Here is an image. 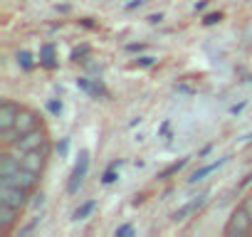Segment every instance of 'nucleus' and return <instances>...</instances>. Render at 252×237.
<instances>
[{
    "label": "nucleus",
    "instance_id": "obj_1",
    "mask_svg": "<svg viewBox=\"0 0 252 237\" xmlns=\"http://www.w3.org/2000/svg\"><path fill=\"white\" fill-rule=\"evenodd\" d=\"M37 126H42V121H40V114L37 111H32V109H20V114H18V118H15V126L10 129V131H3L0 136H3V144L5 146H13L20 136H25L28 131H32V129H37Z\"/></svg>",
    "mask_w": 252,
    "mask_h": 237
},
{
    "label": "nucleus",
    "instance_id": "obj_2",
    "mask_svg": "<svg viewBox=\"0 0 252 237\" xmlns=\"http://www.w3.org/2000/svg\"><path fill=\"white\" fill-rule=\"evenodd\" d=\"M0 203L10 205V207H15V210L23 212L30 205V190H25L20 185H13L5 178H0Z\"/></svg>",
    "mask_w": 252,
    "mask_h": 237
},
{
    "label": "nucleus",
    "instance_id": "obj_3",
    "mask_svg": "<svg viewBox=\"0 0 252 237\" xmlns=\"http://www.w3.org/2000/svg\"><path fill=\"white\" fill-rule=\"evenodd\" d=\"M247 232H252V215H250L242 205H237V207L230 212V217H227L225 237H242V235H247Z\"/></svg>",
    "mask_w": 252,
    "mask_h": 237
},
{
    "label": "nucleus",
    "instance_id": "obj_4",
    "mask_svg": "<svg viewBox=\"0 0 252 237\" xmlns=\"http://www.w3.org/2000/svg\"><path fill=\"white\" fill-rule=\"evenodd\" d=\"M45 144H50V136H47V131L42 129V126H37V129H32V131H28L25 136H20L10 148L18 153V156H23V153H28V151H35V148H42Z\"/></svg>",
    "mask_w": 252,
    "mask_h": 237
},
{
    "label": "nucleus",
    "instance_id": "obj_5",
    "mask_svg": "<svg viewBox=\"0 0 252 237\" xmlns=\"http://www.w3.org/2000/svg\"><path fill=\"white\" fill-rule=\"evenodd\" d=\"M50 156H52V144H45L42 148H35V151L23 153V156H20V163H23L28 171L42 176L45 168H47V163H50Z\"/></svg>",
    "mask_w": 252,
    "mask_h": 237
},
{
    "label": "nucleus",
    "instance_id": "obj_6",
    "mask_svg": "<svg viewBox=\"0 0 252 237\" xmlns=\"http://www.w3.org/2000/svg\"><path fill=\"white\" fill-rule=\"evenodd\" d=\"M87 173H89V151H79V158H77V163H74V171H72V176H69V180H67V193H69V195H74V193L84 185Z\"/></svg>",
    "mask_w": 252,
    "mask_h": 237
},
{
    "label": "nucleus",
    "instance_id": "obj_7",
    "mask_svg": "<svg viewBox=\"0 0 252 237\" xmlns=\"http://www.w3.org/2000/svg\"><path fill=\"white\" fill-rule=\"evenodd\" d=\"M208 198H210V190H205V193H200L198 198L188 200L186 205H181L178 210H173V212H171V222H186L188 217H193L195 212H200V210L205 207Z\"/></svg>",
    "mask_w": 252,
    "mask_h": 237
},
{
    "label": "nucleus",
    "instance_id": "obj_8",
    "mask_svg": "<svg viewBox=\"0 0 252 237\" xmlns=\"http://www.w3.org/2000/svg\"><path fill=\"white\" fill-rule=\"evenodd\" d=\"M20 109H23V106L15 104V101H10V99H5L3 104H0V134L10 131V129L15 126V118H18Z\"/></svg>",
    "mask_w": 252,
    "mask_h": 237
},
{
    "label": "nucleus",
    "instance_id": "obj_9",
    "mask_svg": "<svg viewBox=\"0 0 252 237\" xmlns=\"http://www.w3.org/2000/svg\"><path fill=\"white\" fill-rule=\"evenodd\" d=\"M5 180H10L13 185H20V188H25V190H30V193H32V190L37 188V183H40V176H37V173H32V171H28L25 166H20V168H18L13 176H8Z\"/></svg>",
    "mask_w": 252,
    "mask_h": 237
},
{
    "label": "nucleus",
    "instance_id": "obj_10",
    "mask_svg": "<svg viewBox=\"0 0 252 237\" xmlns=\"http://www.w3.org/2000/svg\"><path fill=\"white\" fill-rule=\"evenodd\" d=\"M20 156L13 151V148H5V151H0V178H8L13 176L18 168H20Z\"/></svg>",
    "mask_w": 252,
    "mask_h": 237
},
{
    "label": "nucleus",
    "instance_id": "obj_11",
    "mask_svg": "<svg viewBox=\"0 0 252 237\" xmlns=\"http://www.w3.org/2000/svg\"><path fill=\"white\" fill-rule=\"evenodd\" d=\"M227 161H230V156H222V158H215L213 163H205V166H200L198 171H193V173H190V178H188V183H190V185H195V183H200V180H205V178H208L210 173H215L218 168H222V166H225Z\"/></svg>",
    "mask_w": 252,
    "mask_h": 237
},
{
    "label": "nucleus",
    "instance_id": "obj_12",
    "mask_svg": "<svg viewBox=\"0 0 252 237\" xmlns=\"http://www.w3.org/2000/svg\"><path fill=\"white\" fill-rule=\"evenodd\" d=\"M18 220H20V210L0 203V235H8V232L15 227Z\"/></svg>",
    "mask_w": 252,
    "mask_h": 237
},
{
    "label": "nucleus",
    "instance_id": "obj_13",
    "mask_svg": "<svg viewBox=\"0 0 252 237\" xmlns=\"http://www.w3.org/2000/svg\"><path fill=\"white\" fill-rule=\"evenodd\" d=\"M94 210H96V200H94V198H89V200H84V203H79V205H77V210L72 212V220H74V222H82V220H87Z\"/></svg>",
    "mask_w": 252,
    "mask_h": 237
},
{
    "label": "nucleus",
    "instance_id": "obj_14",
    "mask_svg": "<svg viewBox=\"0 0 252 237\" xmlns=\"http://www.w3.org/2000/svg\"><path fill=\"white\" fill-rule=\"evenodd\" d=\"M42 67H47V69H55L57 67V57H55V45L52 42H47V45H42V50H40V59H37Z\"/></svg>",
    "mask_w": 252,
    "mask_h": 237
},
{
    "label": "nucleus",
    "instance_id": "obj_15",
    "mask_svg": "<svg viewBox=\"0 0 252 237\" xmlns=\"http://www.w3.org/2000/svg\"><path fill=\"white\" fill-rule=\"evenodd\" d=\"M124 166V158H116V161H111L109 166H106V171L101 173V183L104 185H111V183H116L119 180V168Z\"/></svg>",
    "mask_w": 252,
    "mask_h": 237
},
{
    "label": "nucleus",
    "instance_id": "obj_16",
    "mask_svg": "<svg viewBox=\"0 0 252 237\" xmlns=\"http://www.w3.org/2000/svg\"><path fill=\"white\" fill-rule=\"evenodd\" d=\"M188 161H190V156H186V158H181V161L171 163V166H168V168H163V171H161V173H158L156 178H158V180H168V178H173L176 173H181V171H183V168L188 166Z\"/></svg>",
    "mask_w": 252,
    "mask_h": 237
},
{
    "label": "nucleus",
    "instance_id": "obj_17",
    "mask_svg": "<svg viewBox=\"0 0 252 237\" xmlns=\"http://www.w3.org/2000/svg\"><path fill=\"white\" fill-rule=\"evenodd\" d=\"M15 57H18V64H20V67H23L25 72H30V69L35 67V59H32V55H30L28 50H20V52H18Z\"/></svg>",
    "mask_w": 252,
    "mask_h": 237
},
{
    "label": "nucleus",
    "instance_id": "obj_18",
    "mask_svg": "<svg viewBox=\"0 0 252 237\" xmlns=\"http://www.w3.org/2000/svg\"><path fill=\"white\" fill-rule=\"evenodd\" d=\"M77 87H79L82 91H87V94H92V96H94V89H96V79H87V77H79V79H77Z\"/></svg>",
    "mask_w": 252,
    "mask_h": 237
},
{
    "label": "nucleus",
    "instance_id": "obj_19",
    "mask_svg": "<svg viewBox=\"0 0 252 237\" xmlns=\"http://www.w3.org/2000/svg\"><path fill=\"white\" fill-rule=\"evenodd\" d=\"M134 235H136L134 225H119V227L114 230V237H134Z\"/></svg>",
    "mask_w": 252,
    "mask_h": 237
},
{
    "label": "nucleus",
    "instance_id": "obj_20",
    "mask_svg": "<svg viewBox=\"0 0 252 237\" xmlns=\"http://www.w3.org/2000/svg\"><path fill=\"white\" fill-rule=\"evenodd\" d=\"M156 64V57H151V55H144V57H139V59H134V67H154Z\"/></svg>",
    "mask_w": 252,
    "mask_h": 237
},
{
    "label": "nucleus",
    "instance_id": "obj_21",
    "mask_svg": "<svg viewBox=\"0 0 252 237\" xmlns=\"http://www.w3.org/2000/svg\"><path fill=\"white\" fill-rule=\"evenodd\" d=\"M220 20H222V13H208V15L203 18V25L210 28V25H218Z\"/></svg>",
    "mask_w": 252,
    "mask_h": 237
},
{
    "label": "nucleus",
    "instance_id": "obj_22",
    "mask_svg": "<svg viewBox=\"0 0 252 237\" xmlns=\"http://www.w3.org/2000/svg\"><path fill=\"white\" fill-rule=\"evenodd\" d=\"M30 205H32V207H42V205H45V193H35V195H30Z\"/></svg>",
    "mask_w": 252,
    "mask_h": 237
},
{
    "label": "nucleus",
    "instance_id": "obj_23",
    "mask_svg": "<svg viewBox=\"0 0 252 237\" xmlns=\"http://www.w3.org/2000/svg\"><path fill=\"white\" fill-rule=\"evenodd\" d=\"M47 109H50L52 114H62V101H60V99H50V101H47Z\"/></svg>",
    "mask_w": 252,
    "mask_h": 237
},
{
    "label": "nucleus",
    "instance_id": "obj_24",
    "mask_svg": "<svg viewBox=\"0 0 252 237\" xmlns=\"http://www.w3.org/2000/svg\"><path fill=\"white\" fill-rule=\"evenodd\" d=\"M87 52H89V47H77V50L72 52V59H74V62H79L82 57H87Z\"/></svg>",
    "mask_w": 252,
    "mask_h": 237
},
{
    "label": "nucleus",
    "instance_id": "obj_25",
    "mask_svg": "<svg viewBox=\"0 0 252 237\" xmlns=\"http://www.w3.org/2000/svg\"><path fill=\"white\" fill-rule=\"evenodd\" d=\"M146 45L144 42H131V45H126V52H141Z\"/></svg>",
    "mask_w": 252,
    "mask_h": 237
},
{
    "label": "nucleus",
    "instance_id": "obj_26",
    "mask_svg": "<svg viewBox=\"0 0 252 237\" xmlns=\"http://www.w3.org/2000/svg\"><path fill=\"white\" fill-rule=\"evenodd\" d=\"M240 205H242V207H245V210H247V212L252 215V193H250V195H247V198H245V200H242Z\"/></svg>",
    "mask_w": 252,
    "mask_h": 237
},
{
    "label": "nucleus",
    "instance_id": "obj_27",
    "mask_svg": "<svg viewBox=\"0 0 252 237\" xmlns=\"http://www.w3.org/2000/svg\"><path fill=\"white\" fill-rule=\"evenodd\" d=\"M136 8H144V0H134V3L126 5V10H136Z\"/></svg>",
    "mask_w": 252,
    "mask_h": 237
},
{
    "label": "nucleus",
    "instance_id": "obj_28",
    "mask_svg": "<svg viewBox=\"0 0 252 237\" xmlns=\"http://www.w3.org/2000/svg\"><path fill=\"white\" fill-rule=\"evenodd\" d=\"M161 20H163V15H161V13H156V15H149V23H151V25H158Z\"/></svg>",
    "mask_w": 252,
    "mask_h": 237
},
{
    "label": "nucleus",
    "instance_id": "obj_29",
    "mask_svg": "<svg viewBox=\"0 0 252 237\" xmlns=\"http://www.w3.org/2000/svg\"><path fill=\"white\" fill-rule=\"evenodd\" d=\"M67 146H69V139H64L62 144H57V151H60V153L64 156V153H67Z\"/></svg>",
    "mask_w": 252,
    "mask_h": 237
},
{
    "label": "nucleus",
    "instance_id": "obj_30",
    "mask_svg": "<svg viewBox=\"0 0 252 237\" xmlns=\"http://www.w3.org/2000/svg\"><path fill=\"white\" fill-rule=\"evenodd\" d=\"M245 106H247V101H240L237 106H232V109H230V114H240V111H242Z\"/></svg>",
    "mask_w": 252,
    "mask_h": 237
},
{
    "label": "nucleus",
    "instance_id": "obj_31",
    "mask_svg": "<svg viewBox=\"0 0 252 237\" xmlns=\"http://www.w3.org/2000/svg\"><path fill=\"white\" fill-rule=\"evenodd\" d=\"M208 8V0H200V3H195V13H203Z\"/></svg>",
    "mask_w": 252,
    "mask_h": 237
},
{
    "label": "nucleus",
    "instance_id": "obj_32",
    "mask_svg": "<svg viewBox=\"0 0 252 237\" xmlns=\"http://www.w3.org/2000/svg\"><path fill=\"white\" fill-rule=\"evenodd\" d=\"M144 200H146V195H136V198L131 200V205H134V207H139V205H141Z\"/></svg>",
    "mask_w": 252,
    "mask_h": 237
},
{
    "label": "nucleus",
    "instance_id": "obj_33",
    "mask_svg": "<svg viewBox=\"0 0 252 237\" xmlns=\"http://www.w3.org/2000/svg\"><path fill=\"white\" fill-rule=\"evenodd\" d=\"M213 146H215V144H210V146H205V148H203V151L198 153V158H203V156H208V153L213 151Z\"/></svg>",
    "mask_w": 252,
    "mask_h": 237
}]
</instances>
